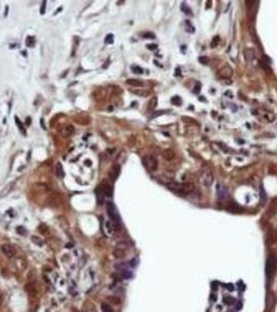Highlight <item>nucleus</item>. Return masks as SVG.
I'll use <instances>...</instances> for the list:
<instances>
[{
  "label": "nucleus",
  "mask_w": 277,
  "mask_h": 312,
  "mask_svg": "<svg viewBox=\"0 0 277 312\" xmlns=\"http://www.w3.org/2000/svg\"><path fill=\"white\" fill-rule=\"evenodd\" d=\"M106 211H108L110 220L114 223L115 227H116V229L118 230V229L120 228L121 220H120V215H119V212H118V210H117V207L115 206L114 203H112V202L106 203Z\"/></svg>",
  "instance_id": "nucleus-3"
},
{
  "label": "nucleus",
  "mask_w": 277,
  "mask_h": 312,
  "mask_svg": "<svg viewBox=\"0 0 277 312\" xmlns=\"http://www.w3.org/2000/svg\"><path fill=\"white\" fill-rule=\"evenodd\" d=\"M113 42H114V36L113 34H108L105 38V43L113 44Z\"/></svg>",
  "instance_id": "nucleus-37"
},
{
  "label": "nucleus",
  "mask_w": 277,
  "mask_h": 312,
  "mask_svg": "<svg viewBox=\"0 0 277 312\" xmlns=\"http://www.w3.org/2000/svg\"><path fill=\"white\" fill-rule=\"evenodd\" d=\"M34 44V38L33 37H27V39H26V45L28 46V47H32Z\"/></svg>",
  "instance_id": "nucleus-35"
},
{
  "label": "nucleus",
  "mask_w": 277,
  "mask_h": 312,
  "mask_svg": "<svg viewBox=\"0 0 277 312\" xmlns=\"http://www.w3.org/2000/svg\"><path fill=\"white\" fill-rule=\"evenodd\" d=\"M131 70H132L133 73L135 74H143V69L141 68V67L139 66H135V65H133V66H131Z\"/></svg>",
  "instance_id": "nucleus-30"
},
{
  "label": "nucleus",
  "mask_w": 277,
  "mask_h": 312,
  "mask_svg": "<svg viewBox=\"0 0 277 312\" xmlns=\"http://www.w3.org/2000/svg\"><path fill=\"white\" fill-rule=\"evenodd\" d=\"M83 312H97V311H96V308H95V306L93 305V304H89V305H85Z\"/></svg>",
  "instance_id": "nucleus-29"
},
{
  "label": "nucleus",
  "mask_w": 277,
  "mask_h": 312,
  "mask_svg": "<svg viewBox=\"0 0 277 312\" xmlns=\"http://www.w3.org/2000/svg\"><path fill=\"white\" fill-rule=\"evenodd\" d=\"M116 230L117 229H116L114 223L110 220H106L104 222V224H103V231H104L106 236H110V237L113 236L115 234V232H116Z\"/></svg>",
  "instance_id": "nucleus-9"
},
{
  "label": "nucleus",
  "mask_w": 277,
  "mask_h": 312,
  "mask_svg": "<svg viewBox=\"0 0 277 312\" xmlns=\"http://www.w3.org/2000/svg\"><path fill=\"white\" fill-rule=\"evenodd\" d=\"M184 25H186V30L188 32H190V33H193V32H195V27L192 25V23H191L190 20H187L186 23H184Z\"/></svg>",
  "instance_id": "nucleus-25"
},
{
  "label": "nucleus",
  "mask_w": 277,
  "mask_h": 312,
  "mask_svg": "<svg viewBox=\"0 0 277 312\" xmlns=\"http://www.w3.org/2000/svg\"><path fill=\"white\" fill-rule=\"evenodd\" d=\"M171 102L172 104H174V105H181L182 104V99L179 97V96H175V97H173V98L171 99Z\"/></svg>",
  "instance_id": "nucleus-26"
},
{
  "label": "nucleus",
  "mask_w": 277,
  "mask_h": 312,
  "mask_svg": "<svg viewBox=\"0 0 277 312\" xmlns=\"http://www.w3.org/2000/svg\"><path fill=\"white\" fill-rule=\"evenodd\" d=\"M55 174H56L57 178H61V179H63V178L65 177L64 168H63V166H62V163H61V162H57V164H56V172H55Z\"/></svg>",
  "instance_id": "nucleus-19"
},
{
  "label": "nucleus",
  "mask_w": 277,
  "mask_h": 312,
  "mask_svg": "<svg viewBox=\"0 0 277 312\" xmlns=\"http://www.w3.org/2000/svg\"><path fill=\"white\" fill-rule=\"evenodd\" d=\"M45 9H46V1H43V3H42V9H41V14L42 15L45 14Z\"/></svg>",
  "instance_id": "nucleus-41"
},
{
  "label": "nucleus",
  "mask_w": 277,
  "mask_h": 312,
  "mask_svg": "<svg viewBox=\"0 0 277 312\" xmlns=\"http://www.w3.org/2000/svg\"><path fill=\"white\" fill-rule=\"evenodd\" d=\"M200 182L206 187H209L214 183V175L211 171H203L200 176Z\"/></svg>",
  "instance_id": "nucleus-7"
},
{
  "label": "nucleus",
  "mask_w": 277,
  "mask_h": 312,
  "mask_svg": "<svg viewBox=\"0 0 277 312\" xmlns=\"http://www.w3.org/2000/svg\"><path fill=\"white\" fill-rule=\"evenodd\" d=\"M167 186L168 188H170L174 193L178 195H182V196L190 194L195 189L193 183H169V184H167Z\"/></svg>",
  "instance_id": "nucleus-2"
},
{
  "label": "nucleus",
  "mask_w": 277,
  "mask_h": 312,
  "mask_svg": "<svg viewBox=\"0 0 277 312\" xmlns=\"http://www.w3.org/2000/svg\"><path fill=\"white\" fill-rule=\"evenodd\" d=\"M142 36L144 39H155V34L152 32H144Z\"/></svg>",
  "instance_id": "nucleus-34"
},
{
  "label": "nucleus",
  "mask_w": 277,
  "mask_h": 312,
  "mask_svg": "<svg viewBox=\"0 0 277 312\" xmlns=\"http://www.w3.org/2000/svg\"><path fill=\"white\" fill-rule=\"evenodd\" d=\"M126 83L128 85H131V87H143L144 85V82L141 81V80L139 79H135V78H129V79L126 80Z\"/></svg>",
  "instance_id": "nucleus-16"
},
{
  "label": "nucleus",
  "mask_w": 277,
  "mask_h": 312,
  "mask_svg": "<svg viewBox=\"0 0 277 312\" xmlns=\"http://www.w3.org/2000/svg\"><path fill=\"white\" fill-rule=\"evenodd\" d=\"M92 164V161H90V160H85V166H90Z\"/></svg>",
  "instance_id": "nucleus-43"
},
{
  "label": "nucleus",
  "mask_w": 277,
  "mask_h": 312,
  "mask_svg": "<svg viewBox=\"0 0 277 312\" xmlns=\"http://www.w3.org/2000/svg\"><path fill=\"white\" fill-rule=\"evenodd\" d=\"M74 131H75V129H74L73 126H72V125H68V126H66V127H65L64 129L62 130V134L64 135L65 137H69V136H71V135L73 134Z\"/></svg>",
  "instance_id": "nucleus-17"
},
{
  "label": "nucleus",
  "mask_w": 277,
  "mask_h": 312,
  "mask_svg": "<svg viewBox=\"0 0 277 312\" xmlns=\"http://www.w3.org/2000/svg\"><path fill=\"white\" fill-rule=\"evenodd\" d=\"M96 195H97V201H98L99 205H101L104 202V198L105 197H112L113 187H112V184L110 183V181L103 180L102 182L97 186Z\"/></svg>",
  "instance_id": "nucleus-1"
},
{
  "label": "nucleus",
  "mask_w": 277,
  "mask_h": 312,
  "mask_svg": "<svg viewBox=\"0 0 277 312\" xmlns=\"http://www.w3.org/2000/svg\"><path fill=\"white\" fill-rule=\"evenodd\" d=\"M266 271H267V277H268V279L272 280L274 278V276L277 271V257L275 255H271L268 258L267 264H266Z\"/></svg>",
  "instance_id": "nucleus-4"
},
{
  "label": "nucleus",
  "mask_w": 277,
  "mask_h": 312,
  "mask_svg": "<svg viewBox=\"0 0 277 312\" xmlns=\"http://www.w3.org/2000/svg\"><path fill=\"white\" fill-rule=\"evenodd\" d=\"M199 62L201 63V64L203 65H207V63H209V58L206 56H200L199 57Z\"/></svg>",
  "instance_id": "nucleus-38"
},
{
  "label": "nucleus",
  "mask_w": 277,
  "mask_h": 312,
  "mask_svg": "<svg viewBox=\"0 0 277 312\" xmlns=\"http://www.w3.org/2000/svg\"><path fill=\"white\" fill-rule=\"evenodd\" d=\"M265 118H266V120L268 122H273L275 119V114H272V112H266L265 114Z\"/></svg>",
  "instance_id": "nucleus-31"
},
{
  "label": "nucleus",
  "mask_w": 277,
  "mask_h": 312,
  "mask_svg": "<svg viewBox=\"0 0 277 312\" xmlns=\"http://www.w3.org/2000/svg\"><path fill=\"white\" fill-rule=\"evenodd\" d=\"M106 302L112 305H120L121 304V298L117 296H106Z\"/></svg>",
  "instance_id": "nucleus-18"
},
{
  "label": "nucleus",
  "mask_w": 277,
  "mask_h": 312,
  "mask_svg": "<svg viewBox=\"0 0 277 312\" xmlns=\"http://www.w3.org/2000/svg\"><path fill=\"white\" fill-rule=\"evenodd\" d=\"M156 106H157V98L156 97H152L151 100L149 101L148 103V110L149 112H152V110L155 109Z\"/></svg>",
  "instance_id": "nucleus-21"
},
{
  "label": "nucleus",
  "mask_w": 277,
  "mask_h": 312,
  "mask_svg": "<svg viewBox=\"0 0 277 312\" xmlns=\"http://www.w3.org/2000/svg\"><path fill=\"white\" fill-rule=\"evenodd\" d=\"M128 249H129V244H127V242H120L116 244L114 251H113V254H114L115 258H117V259H122V258H124L126 256Z\"/></svg>",
  "instance_id": "nucleus-5"
},
{
  "label": "nucleus",
  "mask_w": 277,
  "mask_h": 312,
  "mask_svg": "<svg viewBox=\"0 0 277 312\" xmlns=\"http://www.w3.org/2000/svg\"><path fill=\"white\" fill-rule=\"evenodd\" d=\"M259 200H261V205H263L267 201V194L263 186H261V188H259Z\"/></svg>",
  "instance_id": "nucleus-22"
},
{
  "label": "nucleus",
  "mask_w": 277,
  "mask_h": 312,
  "mask_svg": "<svg viewBox=\"0 0 277 312\" xmlns=\"http://www.w3.org/2000/svg\"><path fill=\"white\" fill-rule=\"evenodd\" d=\"M219 42H220V37H219V36H216V37H214L213 40H211V48L217 47V46L219 45Z\"/></svg>",
  "instance_id": "nucleus-27"
},
{
  "label": "nucleus",
  "mask_w": 277,
  "mask_h": 312,
  "mask_svg": "<svg viewBox=\"0 0 277 312\" xmlns=\"http://www.w3.org/2000/svg\"><path fill=\"white\" fill-rule=\"evenodd\" d=\"M15 121H16V124H17V125H18V127H19V129H20V131H21V132H22V133H24V134H25V129H24V127H23L22 123H21V122H20V120H19V118H17V117H16V118H15Z\"/></svg>",
  "instance_id": "nucleus-32"
},
{
  "label": "nucleus",
  "mask_w": 277,
  "mask_h": 312,
  "mask_svg": "<svg viewBox=\"0 0 277 312\" xmlns=\"http://www.w3.org/2000/svg\"><path fill=\"white\" fill-rule=\"evenodd\" d=\"M234 74V70L229 65H224L221 69H219L218 71V75L220 76L221 78H224V79H228L230 78Z\"/></svg>",
  "instance_id": "nucleus-8"
},
{
  "label": "nucleus",
  "mask_w": 277,
  "mask_h": 312,
  "mask_svg": "<svg viewBox=\"0 0 277 312\" xmlns=\"http://www.w3.org/2000/svg\"><path fill=\"white\" fill-rule=\"evenodd\" d=\"M250 3L251 4H247V11H248V17L250 18V16H251V14L253 15V18L255 17V15H256V11H257V9H258V3L259 1H250Z\"/></svg>",
  "instance_id": "nucleus-12"
},
{
  "label": "nucleus",
  "mask_w": 277,
  "mask_h": 312,
  "mask_svg": "<svg viewBox=\"0 0 277 312\" xmlns=\"http://www.w3.org/2000/svg\"><path fill=\"white\" fill-rule=\"evenodd\" d=\"M217 194H218L219 199H221V200H224V199L227 197V195H228V191H227V189L225 188L223 185L218 184L217 185Z\"/></svg>",
  "instance_id": "nucleus-14"
},
{
  "label": "nucleus",
  "mask_w": 277,
  "mask_h": 312,
  "mask_svg": "<svg viewBox=\"0 0 277 312\" xmlns=\"http://www.w3.org/2000/svg\"><path fill=\"white\" fill-rule=\"evenodd\" d=\"M244 56H245L246 62L251 63L254 59V56H255L254 51L252 50V49H250V48H246L245 50H244Z\"/></svg>",
  "instance_id": "nucleus-15"
},
{
  "label": "nucleus",
  "mask_w": 277,
  "mask_h": 312,
  "mask_svg": "<svg viewBox=\"0 0 277 312\" xmlns=\"http://www.w3.org/2000/svg\"><path fill=\"white\" fill-rule=\"evenodd\" d=\"M120 171H121V168H120L119 164L115 163L110 166V171H108V178H110L112 181H115L117 179L120 175Z\"/></svg>",
  "instance_id": "nucleus-10"
},
{
  "label": "nucleus",
  "mask_w": 277,
  "mask_h": 312,
  "mask_svg": "<svg viewBox=\"0 0 277 312\" xmlns=\"http://www.w3.org/2000/svg\"><path fill=\"white\" fill-rule=\"evenodd\" d=\"M143 164L148 172H155L158 168V161L152 155H147L143 158Z\"/></svg>",
  "instance_id": "nucleus-6"
},
{
  "label": "nucleus",
  "mask_w": 277,
  "mask_h": 312,
  "mask_svg": "<svg viewBox=\"0 0 277 312\" xmlns=\"http://www.w3.org/2000/svg\"><path fill=\"white\" fill-rule=\"evenodd\" d=\"M101 310H102V312H113L110 304H106V303L101 304Z\"/></svg>",
  "instance_id": "nucleus-28"
},
{
  "label": "nucleus",
  "mask_w": 277,
  "mask_h": 312,
  "mask_svg": "<svg viewBox=\"0 0 277 312\" xmlns=\"http://www.w3.org/2000/svg\"><path fill=\"white\" fill-rule=\"evenodd\" d=\"M163 156L166 158L167 160H171L174 158V153L172 152L171 150H165L163 153Z\"/></svg>",
  "instance_id": "nucleus-24"
},
{
  "label": "nucleus",
  "mask_w": 277,
  "mask_h": 312,
  "mask_svg": "<svg viewBox=\"0 0 277 312\" xmlns=\"http://www.w3.org/2000/svg\"><path fill=\"white\" fill-rule=\"evenodd\" d=\"M200 89H201V85H200L199 82H197V85H196V87H195V89H194V93L195 94H199Z\"/></svg>",
  "instance_id": "nucleus-40"
},
{
  "label": "nucleus",
  "mask_w": 277,
  "mask_h": 312,
  "mask_svg": "<svg viewBox=\"0 0 277 312\" xmlns=\"http://www.w3.org/2000/svg\"><path fill=\"white\" fill-rule=\"evenodd\" d=\"M1 251H2V253L4 254L7 258L14 257L15 254H16V251H15L14 247L9 244H3L2 246H1Z\"/></svg>",
  "instance_id": "nucleus-11"
},
{
  "label": "nucleus",
  "mask_w": 277,
  "mask_h": 312,
  "mask_svg": "<svg viewBox=\"0 0 277 312\" xmlns=\"http://www.w3.org/2000/svg\"><path fill=\"white\" fill-rule=\"evenodd\" d=\"M131 93L135 94L137 96H140V97H147V96L150 95V92L146 91V90H130Z\"/></svg>",
  "instance_id": "nucleus-20"
},
{
  "label": "nucleus",
  "mask_w": 277,
  "mask_h": 312,
  "mask_svg": "<svg viewBox=\"0 0 277 312\" xmlns=\"http://www.w3.org/2000/svg\"><path fill=\"white\" fill-rule=\"evenodd\" d=\"M14 185H15V182H11V183H9V185H6V186L4 187V189L2 190V193H1V197H5V196H6V195L9 194V191H11V189H13V186H14Z\"/></svg>",
  "instance_id": "nucleus-23"
},
{
  "label": "nucleus",
  "mask_w": 277,
  "mask_h": 312,
  "mask_svg": "<svg viewBox=\"0 0 277 312\" xmlns=\"http://www.w3.org/2000/svg\"><path fill=\"white\" fill-rule=\"evenodd\" d=\"M164 114V112H156V114H152V118H155V117L160 116V114Z\"/></svg>",
  "instance_id": "nucleus-42"
},
{
  "label": "nucleus",
  "mask_w": 277,
  "mask_h": 312,
  "mask_svg": "<svg viewBox=\"0 0 277 312\" xmlns=\"http://www.w3.org/2000/svg\"><path fill=\"white\" fill-rule=\"evenodd\" d=\"M147 48H148L149 50H156L157 49V45L156 44H149V45H147Z\"/></svg>",
  "instance_id": "nucleus-39"
},
{
  "label": "nucleus",
  "mask_w": 277,
  "mask_h": 312,
  "mask_svg": "<svg viewBox=\"0 0 277 312\" xmlns=\"http://www.w3.org/2000/svg\"><path fill=\"white\" fill-rule=\"evenodd\" d=\"M227 210L230 211L231 213H241V212L243 211V208L241 207L238 203H230L227 206Z\"/></svg>",
  "instance_id": "nucleus-13"
},
{
  "label": "nucleus",
  "mask_w": 277,
  "mask_h": 312,
  "mask_svg": "<svg viewBox=\"0 0 277 312\" xmlns=\"http://www.w3.org/2000/svg\"><path fill=\"white\" fill-rule=\"evenodd\" d=\"M223 302H224V304H226V305H231V304L234 303V298H231V296H227V298H223Z\"/></svg>",
  "instance_id": "nucleus-33"
},
{
  "label": "nucleus",
  "mask_w": 277,
  "mask_h": 312,
  "mask_svg": "<svg viewBox=\"0 0 277 312\" xmlns=\"http://www.w3.org/2000/svg\"><path fill=\"white\" fill-rule=\"evenodd\" d=\"M31 240L33 242H36V244H38L39 246H42V244H43V240H41V238H39L38 236H32Z\"/></svg>",
  "instance_id": "nucleus-36"
}]
</instances>
